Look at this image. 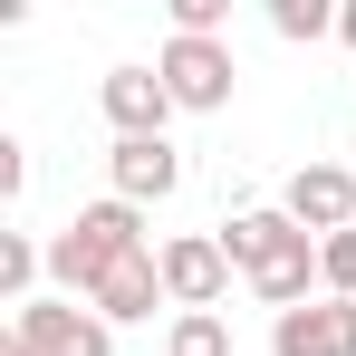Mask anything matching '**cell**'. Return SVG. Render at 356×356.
<instances>
[{
	"mask_svg": "<svg viewBox=\"0 0 356 356\" xmlns=\"http://www.w3.org/2000/svg\"><path fill=\"white\" fill-rule=\"evenodd\" d=\"M222 250H232V270L250 280L260 308H308V280H318V241L298 232L289 212H232L222 222Z\"/></svg>",
	"mask_w": 356,
	"mask_h": 356,
	"instance_id": "obj_1",
	"label": "cell"
},
{
	"mask_svg": "<svg viewBox=\"0 0 356 356\" xmlns=\"http://www.w3.org/2000/svg\"><path fill=\"white\" fill-rule=\"evenodd\" d=\"M135 250H154V241H145V212L106 193V202H87L67 232H49V280H58V298H87L116 260H135Z\"/></svg>",
	"mask_w": 356,
	"mask_h": 356,
	"instance_id": "obj_2",
	"label": "cell"
},
{
	"mask_svg": "<svg viewBox=\"0 0 356 356\" xmlns=\"http://www.w3.org/2000/svg\"><path fill=\"white\" fill-rule=\"evenodd\" d=\"M10 356H116V327L87 308V298H29L10 308Z\"/></svg>",
	"mask_w": 356,
	"mask_h": 356,
	"instance_id": "obj_3",
	"label": "cell"
},
{
	"mask_svg": "<svg viewBox=\"0 0 356 356\" xmlns=\"http://www.w3.org/2000/svg\"><path fill=\"white\" fill-rule=\"evenodd\" d=\"M154 77L174 87V106H183V116H222V106H232V87H241L232 39H164Z\"/></svg>",
	"mask_w": 356,
	"mask_h": 356,
	"instance_id": "obj_4",
	"label": "cell"
},
{
	"mask_svg": "<svg viewBox=\"0 0 356 356\" xmlns=\"http://www.w3.org/2000/svg\"><path fill=\"white\" fill-rule=\"evenodd\" d=\"M154 260H164L174 318H183V308H222V289H232V250H222V232H174Z\"/></svg>",
	"mask_w": 356,
	"mask_h": 356,
	"instance_id": "obj_5",
	"label": "cell"
},
{
	"mask_svg": "<svg viewBox=\"0 0 356 356\" xmlns=\"http://www.w3.org/2000/svg\"><path fill=\"white\" fill-rule=\"evenodd\" d=\"M97 106H106V125H116V145H154V135L183 116V106H174V87H164L154 67H106Z\"/></svg>",
	"mask_w": 356,
	"mask_h": 356,
	"instance_id": "obj_6",
	"label": "cell"
},
{
	"mask_svg": "<svg viewBox=\"0 0 356 356\" xmlns=\"http://www.w3.org/2000/svg\"><path fill=\"white\" fill-rule=\"evenodd\" d=\"M280 212H289L308 241L356 232V174H347V164H298V174H289V193H280Z\"/></svg>",
	"mask_w": 356,
	"mask_h": 356,
	"instance_id": "obj_7",
	"label": "cell"
},
{
	"mask_svg": "<svg viewBox=\"0 0 356 356\" xmlns=\"http://www.w3.org/2000/svg\"><path fill=\"white\" fill-rule=\"evenodd\" d=\"M270 356H356V298H308L270 318Z\"/></svg>",
	"mask_w": 356,
	"mask_h": 356,
	"instance_id": "obj_8",
	"label": "cell"
},
{
	"mask_svg": "<svg viewBox=\"0 0 356 356\" xmlns=\"http://www.w3.org/2000/svg\"><path fill=\"white\" fill-rule=\"evenodd\" d=\"M87 308H97L106 327H135V318L174 308V298H164V260H154V250H135V260H116V270H106V280L87 289Z\"/></svg>",
	"mask_w": 356,
	"mask_h": 356,
	"instance_id": "obj_9",
	"label": "cell"
},
{
	"mask_svg": "<svg viewBox=\"0 0 356 356\" xmlns=\"http://www.w3.org/2000/svg\"><path fill=\"white\" fill-rule=\"evenodd\" d=\"M106 183H116V202L145 212V202H164V193L183 183V154L164 145V135H154V145H116V154H106Z\"/></svg>",
	"mask_w": 356,
	"mask_h": 356,
	"instance_id": "obj_10",
	"label": "cell"
},
{
	"mask_svg": "<svg viewBox=\"0 0 356 356\" xmlns=\"http://www.w3.org/2000/svg\"><path fill=\"white\" fill-rule=\"evenodd\" d=\"M39 270H49V241H29V232H0V298H10V308L49 298V289H39Z\"/></svg>",
	"mask_w": 356,
	"mask_h": 356,
	"instance_id": "obj_11",
	"label": "cell"
},
{
	"mask_svg": "<svg viewBox=\"0 0 356 356\" xmlns=\"http://www.w3.org/2000/svg\"><path fill=\"white\" fill-rule=\"evenodd\" d=\"M164 356H232V327H222V308H183L174 327H164Z\"/></svg>",
	"mask_w": 356,
	"mask_h": 356,
	"instance_id": "obj_12",
	"label": "cell"
},
{
	"mask_svg": "<svg viewBox=\"0 0 356 356\" xmlns=\"http://www.w3.org/2000/svg\"><path fill=\"white\" fill-rule=\"evenodd\" d=\"M270 29H280V39H327L337 10H327V0H270Z\"/></svg>",
	"mask_w": 356,
	"mask_h": 356,
	"instance_id": "obj_13",
	"label": "cell"
},
{
	"mask_svg": "<svg viewBox=\"0 0 356 356\" xmlns=\"http://www.w3.org/2000/svg\"><path fill=\"white\" fill-rule=\"evenodd\" d=\"M318 289H327V298H356V232L318 241Z\"/></svg>",
	"mask_w": 356,
	"mask_h": 356,
	"instance_id": "obj_14",
	"label": "cell"
},
{
	"mask_svg": "<svg viewBox=\"0 0 356 356\" xmlns=\"http://www.w3.org/2000/svg\"><path fill=\"white\" fill-rule=\"evenodd\" d=\"M232 29V0H174V39H222Z\"/></svg>",
	"mask_w": 356,
	"mask_h": 356,
	"instance_id": "obj_15",
	"label": "cell"
},
{
	"mask_svg": "<svg viewBox=\"0 0 356 356\" xmlns=\"http://www.w3.org/2000/svg\"><path fill=\"white\" fill-rule=\"evenodd\" d=\"M19 193H29V154L0 135V202H19Z\"/></svg>",
	"mask_w": 356,
	"mask_h": 356,
	"instance_id": "obj_16",
	"label": "cell"
},
{
	"mask_svg": "<svg viewBox=\"0 0 356 356\" xmlns=\"http://www.w3.org/2000/svg\"><path fill=\"white\" fill-rule=\"evenodd\" d=\"M337 39H347V49H356V0H347V10H337Z\"/></svg>",
	"mask_w": 356,
	"mask_h": 356,
	"instance_id": "obj_17",
	"label": "cell"
}]
</instances>
